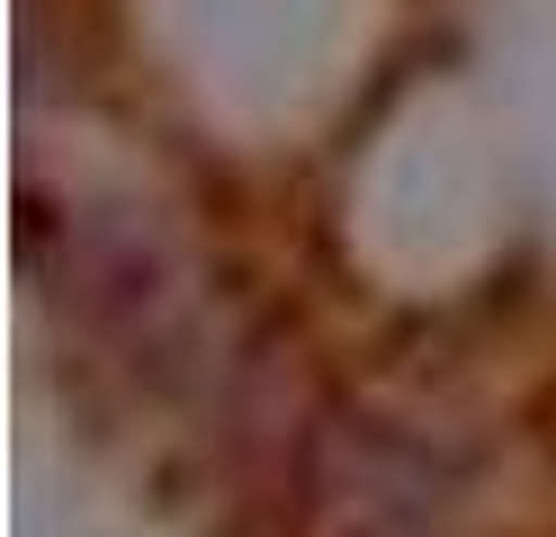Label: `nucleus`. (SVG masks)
<instances>
[{"label":"nucleus","mask_w":556,"mask_h":537,"mask_svg":"<svg viewBox=\"0 0 556 537\" xmlns=\"http://www.w3.org/2000/svg\"><path fill=\"white\" fill-rule=\"evenodd\" d=\"M458 501V465L422 448L395 421L324 412L296 457V511L305 537H440Z\"/></svg>","instance_id":"1"},{"label":"nucleus","mask_w":556,"mask_h":537,"mask_svg":"<svg viewBox=\"0 0 556 537\" xmlns=\"http://www.w3.org/2000/svg\"><path fill=\"white\" fill-rule=\"evenodd\" d=\"M63 296L153 368H170L189 349V296L170 278V251L135 215H90L81 233L63 225Z\"/></svg>","instance_id":"2"}]
</instances>
